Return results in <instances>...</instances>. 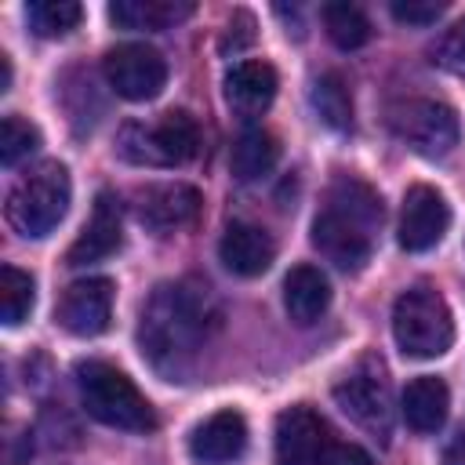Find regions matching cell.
<instances>
[{"label":"cell","instance_id":"cell-1","mask_svg":"<svg viewBox=\"0 0 465 465\" xmlns=\"http://www.w3.org/2000/svg\"><path fill=\"white\" fill-rule=\"evenodd\" d=\"M218 323L214 298L196 280H171L153 287L138 316L142 360L167 381H189L200 352Z\"/></svg>","mask_w":465,"mask_h":465},{"label":"cell","instance_id":"cell-2","mask_svg":"<svg viewBox=\"0 0 465 465\" xmlns=\"http://www.w3.org/2000/svg\"><path fill=\"white\" fill-rule=\"evenodd\" d=\"M381 196L360 178H338L312 218V247L341 272H360L381 229Z\"/></svg>","mask_w":465,"mask_h":465},{"label":"cell","instance_id":"cell-3","mask_svg":"<svg viewBox=\"0 0 465 465\" xmlns=\"http://www.w3.org/2000/svg\"><path fill=\"white\" fill-rule=\"evenodd\" d=\"M76 389H80L84 411L94 421L120 429V432H153L156 429V414H153L149 400L113 363H102V360L76 363Z\"/></svg>","mask_w":465,"mask_h":465},{"label":"cell","instance_id":"cell-4","mask_svg":"<svg viewBox=\"0 0 465 465\" xmlns=\"http://www.w3.org/2000/svg\"><path fill=\"white\" fill-rule=\"evenodd\" d=\"M69 200H73L69 171L58 160H47V163L29 167L11 185L7 203H4V214H7V222H11L15 232H22L29 240H40V236H47V232L58 229V222L69 211Z\"/></svg>","mask_w":465,"mask_h":465},{"label":"cell","instance_id":"cell-5","mask_svg":"<svg viewBox=\"0 0 465 465\" xmlns=\"http://www.w3.org/2000/svg\"><path fill=\"white\" fill-rule=\"evenodd\" d=\"M116 153L138 167H178L200 153V124L185 109H167L153 124H124L116 134Z\"/></svg>","mask_w":465,"mask_h":465},{"label":"cell","instance_id":"cell-6","mask_svg":"<svg viewBox=\"0 0 465 465\" xmlns=\"http://www.w3.org/2000/svg\"><path fill=\"white\" fill-rule=\"evenodd\" d=\"M392 338L407 360H436L454 345V316L440 291L411 287L392 305Z\"/></svg>","mask_w":465,"mask_h":465},{"label":"cell","instance_id":"cell-7","mask_svg":"<svg viewBox=\"0 0 465 465\" xmlns=\"http://www.w3.org/2000/svg\"><path fill=\"white\" fill-rule=\"evenodd\" d=\"M334 403L341 414H349L360 429H367L374 440H389L392 432V392H389V374L381 360L367 356L360 360L338 385H334Z\"/></svg>","mask_w":465,"mask_h":465},{"label":"cell","instance_id":"cell-8","mask_svg":"<svg viewBox=\"0 0 465 465\" xmlns=\"http://www.w3.org/2000/svg\"><path fill=\"white\" fill-rule=\"evenodd\" d=\"M389 124L396 131L400 142H407V149H414L418 156L440 160L458 145V113L447 102L436 98H407L400 105L389 109Z\"/></svg>","mask_w":465,"mask_h":465},{"label":"cell","instance_id":"cell-9","mask_svg":"<svg viewBox=\"0 0 465 465\" xmlns=\"http://www.w3.org/2000/svg\"><path fill=\"white\" fill-rule=\"evenodd\" d=\"M102 69H105L109 87L127 102H149L167 84L163 54L156 47H149V44H138V40L109 47L105 58H102Z\"/></svg>","mask_w":465,"mask_h":465},{"label":"cell","instance_id":"cell-10","mask_svg":"<svg viewBox=\"0 0 465 465\" xmlns=\"http://www.w3.org/2000/svg\"><path fill=\"white\" fill-rule=\"evenodd\" d=\"M113 298H116L113 280L105 276L76 280L62 291L54 305V323L73 338H98L113 323Z\"/></svg>","mask_w":465,"mask_h":465},{"label":"cell","instance_id":"cell-11","mask_svg":"<svg viewBox=\"0 0 465 465\" xmlns=\"http://www.w3.org/2000/svg\"><path fill=\"white\" fill-rule=\"evenodd\" d=\"M450 229V203L432 185H411L400 207V247L411 254L432 251Z\"/></svg>","mask_w":465,"mask_h":465},{"label":"cell","instance_id":"cell-12","mask_svg":"<svg viewBox=\"0 0 465 465\" xmlns=\"http://www.w3.org/2000/svg\"><path fill=\"white\" fill-rule=\"evenodd\" d=\"M327 443H331L327 421L312 407L298 403L276 418V432H272L276 465H316V458L327 450Z\"/></svg>","mask_w":465,"mask_h":465},{"label":"cell","instance_id":"cell-13","mask_svg":"<svg viewBox=\"0 0 465 465\" xmlns=\"http://www.w3.org/2000/svg\"><path fill=\"white\" fill-rule=\"evenodd\" d=\"M124 243V222H120V200L113 193H98L87 225L80 229V236L73 240V247L65 251V265L80 269V265H94L105 262L109 254H116Z\"/></svg>","mask_w":465,"mask_h":465},{"label":"cell","instance_id":"cell-14","mask_svg":"<svg viewBox=\"0 0 465 465\" xmlns=\"http://www.w3.org/2000/svg\"><path fill=\"white\" fill-rule=\"evenodd\" d=\"M200 189L185 182H160L138 193V222L153 232H174L200 214Z\"/></svg>","mask_w":465,"mask_h":465},{"label":"cell","instance_id":"cell-15","mask_svg":"<svg viewBox=\"0 0 465 465\" xmlns=\"http://www.w3.org/2000/svg\"><path fill=\"white\" fill-rule=\"evenodd\" d=\"M247 450V421L240 411H214L189 436V454L200 465H232Z\"/></svg>","mask_w":465,"mask_h":465},{"label":"cell","instance_id":"cell-16","mask_svg":"<svg viewBox=\"0 0 465 465\" xmlns=\"http://www.w3.org/2000/svg\"><path fill=\"white\" fill-rule=\"evenodd\" d=\"M276 87H280L276 69H272L269 62H262V58L236 62V65L225 73V80H222V91H225L229 109H232L236 116H243V120L262 116V113L272 105Z\"/></svg>","mask_w":465,"mask_h":465},{"label":"cell","instance_id":"cell-17","mask_svg":"<svg viewBox=\"0 0 465 465\" xmlns=\"http://www.w3.org/2000/svg\"><path fill=\"white\" fill-rule=\"evenodd\" d=\"M218 258L222 265L232 272V276H262L272 258H276V240L262 229V225H251V222H232L225 232H222V243H218Z\"/></svg>","mask_w":465,"mask_h":465},{"label":"cell","instance_id":"cell-18","mask_svg":"<svg viewBox=\"0 0 465 465\" xmlns=\"http://www.w3.org/2000/svg\"><path fill=\"white\" fill-rule=\"evenodd\" d=\"M400 411L414 432H440L447 421V411H450L447 381L436 374H421V378L407 381V389L400 396Z\"/></svg>","mask_w":465,"mask_h":465},{"label":"cell","instance_id":"cell-19","mask_svg":"<svg viewBox=\"0 0 465 465\" xmlns=\"http://www.w3.org/2000/svg\"><path fill=\"white\" fill-rule=\"evenodd\" d=\"M331 305V283L316 265H294L283 280V309L298 327L316 323Z\"/></svg>","mask_w":465,"mask_h":465},{"label":"cell","instance_id":"cell-20","mask_svg":"<svg viewBox=\"0 0 465 465\" xmlns=\"http://www.w3.org/2000/svg\"><path fill=\"white\" fill-rule=\"evenodd\" d=\"M189 15H193L189 0H116L109 4V22L116 29H142V33L171 29Z\"/></svg>","mask_w":465,"mask_h":465},{"label":"cell","instance_id":"cell-21","mask_svg":"<svg viewBox=\"0 0 465 465\" xmlns=\"http://www.w3.org/2000/svg\"><path fill=\"white\" fill-rule=\"evenodd\" d=\"M280 160V142L276 134L262 131V127H251L243 131L236 142H232V153H229V167H232V178L236 182H258L265 178Z\"/></svg>","mask_w":465,"mask_h":465},{"label":"cell","instance_id":"cell-22","mask_svg":"<svg viewBox=\"0 0 465 465\" xmlns=\"http://www.w3.org/2000/svg\"><path fill=\"white\" fill-rule=\"evenodd\" d=\"M323 29H327L331 44L341 47V51L363 47L371 40V33H374L371 29V18L356 4H349V0H334V4L323 7Z\"/></svg>","mask_w":465,"mask_h":465},{"label":"cell","instance_id":"cell-23","mask_svg":"<svg viewBox=\"0 0 465 465\" xmlns=\"http://www.w3.org/2000/svg\"><path fill=\"white\" fill-rule=\"evenodd\" d=\"M312 109L316 116L331 127V131H349L352 127V98H349V87L338 73H323L316 84H312Z\"/></svg>","mask_w":465,"mask_h":465},{"label":"cell","instance_id":"cell-24","mask_svg":"<svg viewBox=\"0 0 465 465\" xmlns=\"http://www.w3.org/2000/svg\"><path fill=\"white\" fill-rule=\"evenodd\" d=\"M80 18H84V7L76 0H33V4H25V22L44 40L73 33L80 25Z\"/></svg>","mask_w":465,"mask_h":465},{"label":"cell","instance_id":"cell-25","mask_svg":"<svg viewBox=\"0 0 465 465\" xmlns=\"http://www.w3.org/2000/svg\"><path fill=\"white\" fill-rule=\"evenodd\" d=\"M33 302H36V283L29 272L15 269V265H4L0 269V316L7 327H18L22 320H29L33 312Z\"/></svg>","mask_w":465,"mask_h":465},{"label":"cell","instance_id":"cell-26","mask_svg":"<svg viewBox=\"0 0 465 465\" xmlns=\"http://www.w3.org/2000/svg\"><path fill=\"white\" fill-rule=\"evenodd\" d=\"M36 149H40V131L29 120L15 116V113L4 116V124H0V163L4 167H15L25 156H33Z\"/></svg>","mask_w":465,"mask_h":465},{"label":"cell","instance_id":"cell-27","mask_svg":"<svg viewBox=\"0 0 465 465\" xmlns=\"http://www.w3.org/2000/svg\"><path fill=\"white\" fill-rule=\"evenodd\" d=\"M432 62L454 76H465V18L443 29V36L432 44Z\"/></svg>","mask_w":465,"mask_h":465},{"label":"cell","instance_id":"cell-28","mask_svg":"<svg viewBox=\"0 0 465 465\" xmlns=\"http://www.w3.org/2000/svg\"><path fill=\"white\" fill-rule=\"evenodd\" d=\"M254 44V18L247 11H236L229 22H225V33L218 40V51L222 54H240L243 47Z\"/></svg>","mask_w":465,"mask_h":465},{"label":"cell","instance_id":"cell-29","mask_svg":"<svg viewBox=\"0 0 465 465\" xmlns=\"http://www.w3.org/2000/svg\"><path fill=\"white\" fill-rule=\"evenodd\" d=\"M389 11H392L396 22H407V25H432V22L443 15V4H436V0H392Z\"/></svg>","mask_w":465,"mask_h":465},{"label":"cell","instance_id":"cell-30","mask_svg":"<svg viewBox=\"0 0 465 465\" xmlns=\"http://www.w3.org/2000/svg\"><path fill=\"white\" fill-rule=\"evenodd\" d=\"M316 465H371V454L356 443H327V450L316 458Z\"/></svg>","mask_w":465,"mask_h":465},{"label":"cell","instance_id":"cell-31","mask_svg":"<svg viewBox=\"0 0 465 465\" xmlns=\"http://www.w3.org/2000/svg\"><path fill=\"white\" fill-rule=\"evenodd\" d=\"M447 465H465V429L454 436V443L447 447Z\"/></svg>","mask_w":465,"mask_h":465},{"label":"cell","instance_id":"cell-32","mask_svg":"<svg viewBox=\"0 0 465 465\" xmlns=\"http://www.w3.org/2000/svg\"><path fill=\"white\" fill-rule=\"evenodd\" d=\"M7 87H11V58L0 54V91H7Z\"/></svg>","mask_w":465,"mask_h":465}]
</instances>
